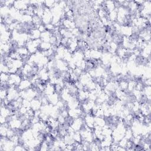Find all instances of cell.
I'll return each instance as SVG.
<instances>
[{
  "label": "cell",
  "instance_id": "cell-1",
  "mask_svg": "<svg viewBox=\"0 0 151 151\" xmlns=\"http://www.w3.org/2000/svg\"><path fill=\"white\" fill-rule=\"evenodd\" d=\"M41 20L42 23H43L44 25H46L52 23L53 14L50 8L45 7L44 14L41 17Z\"/></svg>",
  "mask_w": 151,
  "mask_h": 151
},
{
  "label": "cell",
  "instance_id": "cell-2",
  "mask_svg": "<svg viewBox=\"0 0 151 151\" xmlns=\"http://www.w3.org/2000/svg\"><path fill=\"white\" fill-rule=\"evenodd\" d=\"M84 120L81 117L74 119L70 126L74 130V131H80V130L83 127Z\"/></svg>",
  "mask_w": 151,
  "mask_h": 151
},
{
  "label": "cell",
  "instance_id": "cell-3",
  "mask_svg": "<svg viewBox=\"0 0 151 151\" xmlns=\"http://www.w3.org/2000/svg\"><path fill=\"white\" fill-rule=\"evenodd\" d=\"M120 33H122L124 37H130L133 34L132 31V26L129 25H121V28H120Z\"/></svg>",
  "mask_w": 151,
  "mask_h": 151
},
{
  "label": "cell",
  "instance_id": "cell-4",
  "mask_svg": "<svg viewBox=\"0 0 151 151\" xmlns=\"http://www.w3.org/2000/svg\"><path fill=\"white\" fill-rule=\"evenodd\" d=\"M32 82L28 79H24L22 80L20 84L18 86V89L19 91L21 90H26L32 87Z\"/></svg>",
  "mask_w": 151,
  "mask_h": 151
},
{
  "label": "cell",
  "instance_id": "cell-5",
  "mask_svg": "<svg viewBox=\"0 0 151 151\" xmlns=\"http://www.w3.org/2000/svg\"><path fill=\"white\" fill-rule=\"evenodd\" d=\"M42 103L38 99L34 98L31 101V108L35 112L41 109L42 106Z\"/></svg>",
  "mask_w": 151,
  "mask_h": 151
},
{
  "label": "cell",
  "instance_id": "cell-6",
  "mask_svg": "<svg viewBox=\"0 0 151 151\" xmlns=\"http://www.w3.org/2000/svg\"><path fill=\"white\" fill-rule=\"evenodd\" d=\"M47 99L49 100V102L50 104H51L54 106L56 105L58 102L60 100V97L58 96V94L57 93H54L53 94L47 96Z\"/></svg>",
  "mask_w": 151,
  "mask_h": 151
},
{
  "label": "cell",
  "instance_id": "cell-7",
  "mask_svg": "<svg viewBox=\"0 0 151 151\" xmlns=\"http://www.w3.org/2000/svg\"><path fill=\"white\" fill-rule=\"evenodd\" d=\"M53 36V33L51 32H49L46 30L43 33H41L40 39L43 42H49L51 36Z\"/></svg>",
  "mask_w": 151,
  "mask_h": 151
},
{
  "label": "cell",
  "instance_id": "cell-8",
  "mask_svg": "<svg viewBox=\"0 0 151 151\" xmlns=\"http://www.w3.org/2000/svg\"><path fill=\"white\" fill-rule=\"evenodd\" d=\"M55 93V87L54 85L51 83L48 84L46 86L44 90V93L46 96H49Z\"/></svg>",
  "mask_w": 151,
  "mask_h": 151
},
{
  "label": "cell",
  "instance_id": "cell-9",
  "mask_svg": "<svg viewBox=\"0 0 151 151\" xmlns=\"http://www.w3.org/2000/svg\"><path fill=\"white\" fill-rule=\"evenodd\" d=\"M117 17V8H115L113 11L110 12L108 14V19L109 21H112V23H114L116 21Z\"/></svg>",
  "mask_w": 151,
  "mask_h": 151
},
{
  "label": "cell",
  "instance_id": "cell-10",
  "mask_svg": "<svg viewBox=\"0 0 151 151\" xmlns=\"http://www.w3.org/2000/svg\"><path fill=\"white\" fill-rule=\"evenodd\" d=\"M16 51H17L21 57L25 56H28V54H30L27 47H24V46L23 47H18L16 49Z\"/></svg>",
  "mask_w": 151,
  "mask_h": 151
},
{
  "label": "cell",
  "instance_id": "cell-11",
  "mask_svg": "<svg viewBox=\"0 0 151 151\" xmlns=\"http://www.w3.org/2000/svg\"><path fill=\"white\" fill-rule=\"evenodd\" d=\"M52 44L49 42H41L40 45V49L41 51H47L51 49Z\"/></svg>",
  "mask_w": 151,
  "mask_h": 151
},
{
  "label": "cell",
  "instance_id": "cell-12",
  "mask_svg": "<svg viewBox=\"0 0 151 151\" xmlns=\"http://www.w3.org/2000/svg\"><path fill=\"white\" fill-rule=\"evenodd\" d=\"M7 89L4 88H1V92H0V97H1V100H4L7 99Z\"/></svg>",
  "mask_w": 151,
  "mask_h": 151
},
{
  "label": "cell",
  "instance_id": "cell-13",
  "mask_svg": "<svg viewBox=\"0 0 151 151\" xmlns=\"http://www.w3.org/2000/svg\"><path fill=\"white\" fill-rule=\"evenodd\" d=\"M1 73L10 74V69L4 63H1Z\"/></svg>",
  "mask_w": 151,
  "mask_h": 151
},
{
  "label": "cell",
  "instance_id": "cell-14",
  "mask_svg": "<svg viewBox=\"0 0 151 151\" xmlns=\"http://www.w3.org/2000/svg\"><path fill=\"white\" fill-rule=\"evenodd\" d=\"M10 74H7L1 73V82H8L10 79Z\"/></svg>",
  "mask_w": 151,
  "mask_h": 151
},
{
  "label": "cell",
  "instance_id": "cell-15",
  "mask_svg": "<svg viewBox=\"0 0 151 151\" xmlns=\"http://www.w3.org/2000/svg\"><path fill=\"white\" fill-rule=\"evenodd\" d=\"M23 106L26 108L27 109L31 108V101H30L27 99H23L22 102Z\"/></svg>",
  "mask_w": 151,
  "mask_h": 151
}]
</instances>
